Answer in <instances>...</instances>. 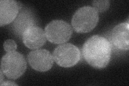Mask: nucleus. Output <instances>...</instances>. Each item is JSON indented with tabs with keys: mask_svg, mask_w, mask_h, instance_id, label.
Here are the masks:
<instances>
[{
	"mask_svg": "<svg viewBox=\"0 0 129 86\" xmlns=\"http://www.w3.org/2000/svg\"><path fill=\"white\" fill-rule=\"evenodd\" d=\"M72 32L70 24L61 20H52L47 24L45 29L47 40L55 44L67 42L71 38Z\"/></svg>",
	"mask_w": 129,
	"mask_h": 86,
	"instance_id": "obj_4",
	"label": "nucleus"
},
{
	"mask_svg": "<svg viewBox=\"0 0 129 86\" xmlns=\"http://www.w3.org/2000/svg\"><path fill=\"white\" fill-rule=\"evenodd\" d=\"M128 22L119 24L113 28L111 33V42L119 50L127 51L129 48Z\"/></svg>",
	"mask_w": 129,
	"mask_h": 86,
	"instance_id": "obj_8",
	"label": "nucleus"
},
{
	"mask_svg": "<svg viewBox=\"0 0 129 86\" xmlns=\"http://www.w3.org/2000/svg\"><path fill=\"white\" fill-rule=\"evenodd\" d=\"M80 51L72 44H63L58 46L53 53V59L59 66L68 68L75 66L80 59Z\"/></svg>",
	"mask_w": 129,
	"mask_h": 86,
	"instance_id": "obj_5",
	"label": "nucleus"
},
{
	"mask_svg": "<svg viewBox=\"0 0 129 86\" xmlns=\"http://www.w3.org/2000/svg\"><path fill=\"white\" fill-rule=\"evenodd\" d=\"M27 60L32 68L41 72L50 70L54 62L53 56L45 49L30 52L27 56Z\"/></svg>",
	"mask_w": 129,
	"mask_h": 86,
	"instance_id": "obj_6",
	"label": "nucleus"
},
{
	"mask_svg": "<svg viewBox=\"0 0 129 86\" xmlns=\"http://www.w3.org/2000/svg\"><path fill=\"white\" fill-rule=\"evenodd\" d=\"M23 42L29 48L35 50L43 46L45 44L46 37L45 32L37 26L29 27L24 32L22 36Z\"/></svg>",
	"mask_w": 129,
	"mask_h": 86,
	"instance_id": "obj_7",
	"label": "nucleus"
},
{
	"mask_svg": "<svg viewBox=\"0 0 129 86\" xmlns=\"http://www.w3.org/2000/svg\"><path fill=\"white\" fill-rule=\"evenodd\" d=\"M99 16L95 8L90 6L80 8L73 16L72 25L78 33H87L91 31L98 23Z\"/></svg>",
	"mask_w": 129,
	"mask_h": 86,
	"instance_id": "obj_2",
	"label": "nucleus"
},
{
	"mask_svg": "<svg viewBox=\"0 0 129 86\" xmlns=\"http://www.w3.org/2000/svg\"><path fill=\"white\" fill-rule=\"evenodd\" d=\"M36 19L31 12L23 10L20 13L14 20L13 28L15 33L18 36H23L27 28L35 26Z\"/></svg>",
	"mask_w": 129,
	"mask_h": 86,
	"instance_id": "obj_10",
	"label": "nucleus"
},
{
	"mask_svg": "<svg viewBox=\"0 0 129 86\" xmlns=\"http://www.w3.org/2000/svg\"><path fill=\"white\" fill-rule=\"evenodd\" d=\"M17 84L13 82L10 81H3L1 83V85H17Z\"/></svg>",
	"mask_w": 129,
	"mask_h": 86,
	"instance_id": "obj_13",
	"label": "nucleus"
},
{
	"mask_svg": "<svg viewBox=\"0 0 129 86\" xmlns=\"http://www.w3.org/2000/svg\"><path fill=\"white\" fill-rule=\"evenodd\" d=\"M93 8L99 13H103L107 11L110 6V2L108 0H99L92 2Z\"/></svg>",
	"mask_w": 129,
	"mask_h": 86,
	"instance_id": "obj_11",
	"label": "nucleus"
},
{
	"mask_svg": "<svg viewBox=\"0 0 129 86\" xmlns=\"http://www.w3.org/2000/svg\"><path fill=\"white\" fill-rule=\"evenodd\" d=\"M18 2L13 0L0 1V25L3 26L14 21L18 14Z\"/></svg>",
	"mask_w": 129,
	"mask_h": 86,
	"instance_id": "obj_9",
	"label": "nucleus"
},
{
	"mask_svg": "<svg viewBox=\"0 0 129 86\" xmlns=\"http://www.w3.org/2000/svg\"><path fill=\"white\" fill-rule=\"evenodd\" d=\"M82 54L90 66L96 69L104 68L108 66L111 59V43L102 36H93L84 43Z\"/></svg>",
	"mask_w": 129,
	"mask_h": 86,
	"instance_id": "obj_1",
	"label": "nucleus"
},
{
	"mask_svg": "<svg viewBox=\"0 0 129 86\" xmlns=\"http://www.w3.org/2000/svg\"><path fill=\"white\" fill-rule=\"evenodd\" d=\"M4 49L8 52L15 51L17 49V44L14 40L8 39L4 43Z\"/></svg>",
	"mask_w": 129,
	"mask_h": 86,
	"instance_id": "obj_12",
	"label": "nucleus"
},
{
	"mask_svg": "<svg viewBox=\"0 0 129 86\" xmlns=\"http://www.w3.org/2000/svg\"><path fill=\"white\" fill-rule=\"evenodd\" d=\"M26 69L25 59L20 53L9 52L2 57L1 69L9 79H18L25 72Z\"/></svg>",
	"mask_w": 129,
	"mask_h": 86,
	"instance_id": "obj_3",
	"label": "nucleus"
}]
</instances>
